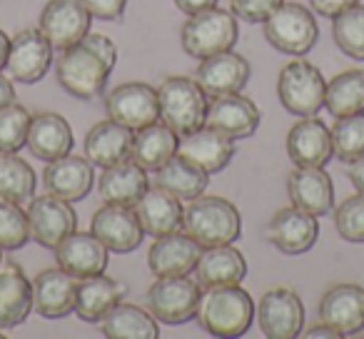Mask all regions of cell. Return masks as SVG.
<instances>
[{
  "mask_svg": "<svg viewBox=\"0 0 364 339\" xmlns=\"http://www.w3.org/2000/svg\"><path fill=\"white\" fill-rule=\"evenodd\" d=\"M117 60V48L107 36L87 33L80 43L68 50H60L58 58V80L70 95L80 100H92L107 85L112 68Z\"/></svg>",
  "mask_w": 364,
  "mask_h": 339,
  "instance_id": "cell-1",
  "label": "cell"
},
{
  "mask_svg": "<svg viewBox=\"0 0 364 339\" xmlns=\"http://www.w3.org/2000/svg\"><path fill=\"white\" fill-rule=\"evenodd\" d=\"M255 309L257 307H255L250 292H245L237 284L208 287L200 294L195 319L213 337L232 339V337H242L250 329V324L255 319Z\"/></svg>",
  "mask_w": 364,
  "mask_h": 339,
  "instance_id": "cell-2",
  "label": "cell"
},
{
  "mask_svg": "<svg viewBox=\"0 0 364 339\" xmlns=\"http://www.w3.org/2000/svg\"><path fill=\"white\" fill-rule=\"evenodd\" d=\"M185 230L203 247L232 244L242 235V217L230 200L200 195L185 208Z\"/></svg>",
  "mask_w": 364,
  "mask_h": 339,
  "instance_id": "cell-3",
  "label": "cell"
},
{
  "mask_svg": "<svg viewBox=\"0 0 364 339\" xmlns=\"http://www.w3.org/2000/svg\"><path fill=\"white\" fill-rule=\"evenodd\" d=\"M160 117L180 137L200 130L208 117V95L193 77H167L157 87Z\"/></svg>",
  "mask_w": 364,
  "mask_h": 339,
  "instance_id": "cell-4",
  "label": "cell"
},
{
  "mask_svg": "<svg viewBox=\"0 0 364 339\" xmlns=\"http://www.w3.org/2000/svg\"><path fill=\"white\" fill-rule=\"evenodd\" d=\"M180 38L182 48L190 58L205 60V58H213L218 53L232 50L240 38V28L230 11L208 8V11L190 16V21L182 26Z\"/></svg>",
  "mask_w": 364,
  "mask_h": 339,
  "instance_id": "cell-5",
  "label": "cell"
},
{
  "mask_svg": "<svg viewBox=\"0 0 364 339\" xmlns=\"http://www.w3.org/2000/svg\"><path fill=\"white\" fill-rule=\"evenodd\" d=\"M277 95L287 112L297 117H314L324 105L327 80L312 63L292 60L279 72Z\"/></svg>",
  "mask_w": 364,
  "mask_h": 339,
  "instance_id": "cell-6",
  "label": "cell"
},
{
  "mask_svg": "<svg viewBox=\"0 0 364 339\" xmlns=\"http://www.w3.org/2000/svg\"><path fill=\"white\" fill-rule=\"evenodd\" d=\"M264 38L274 50L287 53V55H304L317 43L319 28L307 8L297 3H282L264 21Z\"/></svg>",
  "mask_w": 364,
  "mask_h": 339,
  "instance_id": "cell-7",
  "label": "cell"
},
{
  "mask_svg": "<svg viewBox=\"0 0 364 339\" xmlns=\"http://www.w3.org/2000/svg\"><path fill=\"white\" fill-rule=\"evenodd\" d=\"M200 282L190 277H157L147 289V309L162 324H185L195 319L200 304Z\"/></svg>",
  "mask_w": 364,
  "mask_h": 339,
  "instance_id": "cell-8",
  "label": "cell"
},
{
  "mask_svg": "<svg viewBox=\"0 0 364 339\" xmlns=\"http://www.w3.org/2000/svg\"><path fill=\"white\" fill-rule=\"evenodd\" d=\"M255 314L267 339H294L302 334L304 304L292 289L274 287L264 292Z\"/></svg>",
  "mask_w": 364,
  "mask_h": 339,
  "instance_id": "cell-9",
  "label": "cell"
},
{
  "mask_svg": "<svg viewBox=\"0 0 364 339\" xmlns=\"http://www.w3.org/2000/svg\"><path fill=\"white\" fill-rule=\"evenodd\" d=\"M53 63V45L41 28H26L18 36L11 38V55H8L6 70L8 77L23 85L43 80L50 70Z\"/></svg>",
  "mask_w": 364,
  "mask_h": 339,
  "instance_id": "cell-10",
  "label": "cell"
},
{
  "mask_svg": "<svg viewBox=\"0 0 364 339\" xmlns=\"http://www.w3.org/2000/svg\"><path fill=\"white\" fill-rule=\"evenodd\" d=\"M110 120L130 127L132 132L160 120V100L157 90L147 82H125L117 85L105 100Z\"/></svg>",
  "mask_w": 364,
  "mask_h": 339,
  "instance_id": "cell-11",
  "label": "cell"
},
{
  "mask_svg": "<svg viewBox=\"0 0 364 339\" xmlns=\"http://www.w3.org/2000/svg\"><path fill=\"white\" fill-rule=\"evenodd\" d=\"M92 16L80 0H50L41 13V33L53 48L68 50L90 33Z\"/></svg>",
  "mask_w": 364,
  "mask_h": 339,
  "instance_id": "cell-12",
  "label": "cell"
},
{
  "mask_svg": "<svg viewBox=\"0 0 364 339\" xmlns=\"http://www.w3.org/2000/svg\"><path fill=\"white\" fill-rule=\"evenodd\" d=\"M28 222H31V240L48 249H55L68 235L75 232L77 215L70 208V203L48 195L36 198L28 208Z\"/></svg>",
  "mask_w": 364,
  "mask_h": 339,
  "instance_id": "cell-13",
  "label": "cell"
},
{
  "mask_svg": "<svg viewBox=\"0 0 364 339\" xmlns=\"http://www.w3.org/2000/svg\"><path fill=\"white\" fill-rule=\"evenodd\" d=\"M92 235L105 244L110 252L127 254L140 247L145 230H142L137 212L125 205H107L92 215Z\"/></svg>",
  "mask_w": 364,
  "mask_h": 339,
  "instance_id": "cell-14",
  "label": "cell"
},
{
  "mask_svg": "<svg viewBox=\"0 0 364 339\" xmlns=\"http://www.w3.org/2000/svg\"><path fill=\"white\" fill-rule=\"evenodd\" d=\"M203 244L195 242L190 235L172 232L155 237V244L147 252V267L155 277H188L195 272Z\"/></svg>",
  "mask_w": 364,
  "mask_h": 339,
  "instance_id": "cell-15",
  "label": "cell"
},
{
  "mask_svg": "<svg viewBox=\"0 0 364 339\" xmlns=\"http://www.w3.org/2000/svg\"><path fill=\"white\" fill-rule=\"evenodd\" d=\"M80 279L65 269H43L33 279V309L46 319H63L75 312V294Z\"/></svg>",
  "mask_w": 364,
  "mask_h": 339,
  "instance_id": "cell-16",
  "label": "cell"
},
{
  "mask_svg": "<svg viewBox=\"0 0 364 339\" xmlns=\"http://www.w3.org/2000/svg\"><path fill=\"white\" fill-rule=\"evenodd\" d=\"M319 237L317 217L299 208H284L269 220L267 240L284 254H304Z\"/></svg>",
  "mask_w": 364,
  "mask_h": 339,
  "instance_id": "cell-17",
  "label": "cell"
},
{
  "mask_svg": "<svg viewBox=\"0 0 364 339\" xmlns=\"http://www.w3.org/2000/svg\"><path fill=\"white\" fill-rule=\"evenodd\" d=\"M205 125L228 135L230 140H242L255 135V130L259 127V107L240 92L213 97V102L208 105Z\"/></svg>",
  "mask_w": 364,
  "mask_h": 339,
  "instance_id": "cell-18",
  "label": "cell"
},
{
  "mask_svg": "<svg viewBox=\"0 0 364 339\" xmlns=\"http://www.w3.org/2000/svg\"><path fill=\"white\" fill-rule=\"evenodd\" d=\"M250 72H252V68H250V63L240 53L225 50L213 58H205L200 63L195 80L200 82L205 95L223 97L242 90L250 80Z\"/></svg>",
  "mask_w": 364,
  "mask_h": 339,
  "instance_id": "cell-19",
  "label": "cell"
},
{
  "mask_svg": "<svg viewBox=\"0 0 364 339\" xmlns=\"http://www.w3.org/2000/svg\"><path fill=\"white\" fill-rule=\"evenodd\" d=\"M135 212L145 235L152 237H165L185 227V210L180 198L162 190L160 185L145 190V195L135 203Z\"/></svg>",
  "mask_w": 364,
  "mask_h": 339,
  "instance_id": "cell-20",
  "label": "cell"
},
{
  "mask_svg": "<svg viewBox=\"0 0 364 339\" xmlns=\"http://www.w3.org/2000/svg\"><path fill=\"white\" fill-rule=\"evenodd\" d=\"M107 252L110 249L92 232H73L55 247V259L60 269L70 272L77 279H85L105 272Z\"/></svg>",
  "mask_w": 364,
  "mask_h": 339,
  "instance_id": "cell-21",
  "label": "cell"
},
{
  "mask_svg": "<svg viewBox=\"0 0 364 339\" xmlns=\"http://www.w3.org/2000/svg\"><path fill=\"white\" fill-rule=\"evenodd\" d=\"M287 155L297 167H324L332 150V132L317 117H302L287 135Z\"/></svg>",
  "mask_w": 364,
  "mask_h": 339,
  "instance_id": "cell-22",
  "label": "cell"
},
{
  "mask_svg": "<svg viewBox=\"0 0 364 339\" xmlns=\"http://www.w3.org/2000/svg\"><path fill=\"white\" fill-rule=\"evenodd\" d=\"M177 155L198 165L208 175H213L230 165V160L235 157V145L228 135L203 125L200 130L182 137L177 145Z\"/></svg>",
  "mask_w": 364,
  "mask_h": 339,
  "instance_id": "cell-23",
  "label": "cell"
},
{
  "mask_svg": "<svg viewBox=\"0 0 364 339\" xmlns=\"http://www.w3.org/2000/svg\"><path fill=\"white\" fill-rule=\"evenodd\" d=\"M319 319L347 334L364 329V287L359 284H337L319 302Z\"/></svg>",
  "mask_w": 364,
  "mask_h": 339,
  "instance_id": "cell-24",
  "label": "cell"
},
{
  "mask_svg": "<svg viewBox=\"0 0 364 339\" xmlns=\"http://www.w3.org/2000/svg\"><path fill=\"white\" fill-rule=\"evenodd\" d=\"M287 195L294 208L322 217L334 208L332 178L322 167H297L287 180Z\"/></svg>",
  "mask_w": 364,
  "mask_h": 339,
  "instance_id": "cell-25",
  "label": "cell"
},
{
  "mask_svg": "<svg viewBox=\"0 0 364 339\" xmlns=\"http://www.w3.org/2000/svg\"><path fill=\"white\" fill-rule=\"evenodd\" d=\"M132 135L130 127L120 125L115 120H102L87 132L85 137V157L92 167H112L130 160L132 155Z\"/></svg>",
  "mask_w": 364,
  "mask_h": 339,
  "instance_id": "cell-26",
  "label": "cell"
},
{
  "mask_svg": "<svg viewBox=\"0 0 364 339\" xmlns=\"http://www.w3.org/2000/svg\"><path fill=\"white\" fill-rule=\"evenodd\" d=\"M33 312V282L21 264H0V329H13Z\"/></svg>",
  "mask_w": 364,
  "mask_h": 339,
  "instance_id": "cell-27",
  "label": "cell"
},
{
  "mask_svg": "<svg viewBox=\"0 0 364 339\" xmlns=\"http://www.w3.org/2000/svg\"><path fill=\"white\" fill-rule=\"evenodd\" d=\"M46 188L50 195L65 200V203H77L82 200L92 188V162L82 160L75 155H65L60 160H53L46 167Z\"/></svg>",
  "mask_w": 364,
  "mask_h": 339,
  "instance_id": "cell-28",
  "label": "cell"
},
{
  "mask_svg": "<svg viewBox=\"0 0 364 339\" xmlns=\"http://www.w3.org/2000/svg\"><path fill=\"white\" fill-rule=\"evenodd\" d=\"M28 147L38 160H60L73 150V130L70 122L58 112H38L31 120L28 132Z\"/></svg>",
  "mask_w": 364,
  "mask_h": 339,
  "instance_id": "cell-29",
  "label": "cell"
},
{
  "mask_svg": "<svg viewBox=\"0 0 364 339\" xmlns=\"http://www.w3.org/2000/svg\"><path fill=\"white\" fill-rule=\"evenodd\" d=\"M147 188L150 183H147L145 170L132 160L105 167L97 180V193H100L102 203L125 205V208H135V203L145 195Z\"/></svg>",
  "mask_w": 364,
  "mask_h": 339,
  "instance_id": "cell-30",
  "label": "cell"
},
{
  "mask_svg": "<svg viewBox=\"0 0 364 339\" xmlns=\"http://www.w3.org/2000/svg\"><path fill=\"white\" fill-rule=\"evenodd\" d=\"M198 282L208 287H228L240 284L247 274V259L237 247L218 244V247H205L198 259Z\"/></svg>",
  "mask_w": 364,
  "mask_h": 339,
  "instance_id": "cell-31",
  "label": "cell"
},
{
  "mask_svg": "<svg viewBox=\"0 0 364 339\" xmlns=\"http://www.w3.org/2000/svg\"><path fill=\"white\" fill-rule=\"evenodd\" d=\"M122 294H125V284L117 282L112 277L102 274H92L77 282L75 294V314L82 322H100L115 304H120Z\"/></svg>",
  "mask_w": 364,
  "mask_h": 339,
  "instance_id": "cell-32",
  "label": "cell"
},
{
  "mask_svg": "<svg viewBox=\"0 0 364 339\" xmlns=\"http://www.w3.org/2000/svg\"><path fill=\"white\" fill-rule=\"evenodd\" d=\"M177 145H180V135L170 125L157 120L135 132L130 160L137 162L145 173L147 170L157 173L165 162H170L177 155Z\"/></svg>",
  "mask_w": 364,
  "mask_h": 339,
  "instance_id": "cell-33",
  "label": "cell"
},
{
  "mask_svg": "<svg viewBox=\"0 0 364 339\" xmlns=\"http://www.w3.org/2000/svg\"><path fill=\"white\" fill-rule=\"evenodd\" d=\"M100 332L110 339H157L160 327L150 312L137 304H115L100 319Z\"/></svg>",
  "mask_w": 364,
  "mask_h": 339,
  "instance_id": "cell-34",
  "label": "cell"
},
{
  "mask_svg": "<svg viewBox=\"0 0 364 339\" xmlns=\"http://www.w3.org/2000/svg\"><path fill=\"white\" fill-rule=\"evenodd\" d=\"M155 185H160L162 190H167L180 200H195L208 190V173L185 157L175 155L157 170Z\"/></svg>",
  "mask_w": 364,
  "mask_h": 339,
  "instance_id": "cell-35",
  "label": "cell"
},
{
  "mask_svg": "<svg viewBox=\"0 0 364 339\" xmlns=\"http://www.w3.org/2000/svg\"><path fill=\"white\" fill-rule=\"evenodd\" d=\"M324 107L334 120L364 112V70H347L327 82Z\"/></svg>",
  "mask_w": 364,
  "mask_h": 339,
  "instance_id": "cell-36",
  "label": "cell"
},
{
  "mask_svg": "<svg viewBox=\"0 0 364 339\" xmlns=\"http://www.w3.org/2000/svg\"><path fill=\"white\" fill-rule=\"evenodd\" d=\"M36 173L16 152H0V198L11 203L26 205L36 193Z\"/></svg>",
  "mask_w": 364,
  "mask_h": 339,
  "instance_id": "cell-37",
  "label": "cell"
},
{
  "mask_svg": "<svg viewBox=\"0 0 364 339\" xmlns=\"http://www.w3.org/2000/svg\"><path fill=\"white\" fill-rule=\"evenodd\" d=\"M332 36L337 48L352 60H364V6H352L349 11L332 18Z\"/></svg>",
  "mask_w": 364,
  "mask_h": 339,
  "instance_id": "cell-38",
  "label": "cell"
},
{
  "mask_svg": "<svg viewBox=\"0 0 364 339\" xmlns=\"http://www.w3.org/2000/svg\"><path fill=\"white\" fill-rule=\"evenodd\" d=\"M332 150L342 162H354L364 157V112L339 117L332 127Z\"/></svg>",
  "mask_w": 364,
  "mask_h": 339,
  "instance_id": "cell-39",
  "label": "cell"
},
{
  "mask_svg": "<svg viewBox=\"0 0 364 339\" xmlns=\"http://www.w3.org/2000/svg\"><path fill=\"white\" fill-rule=\"evenodd\" d=\"M31 120L33 115L28 112V107L16 100L0 107V152H18L23 145H28Z\"/></svg>",
  "mask_w": 364,
  "mask_h": 339,
  "instance_id": "cell-40",
  "label": "cell"
},
{
  "mask_svg": "<svg viewBox=\"0 0 364 339\" xmlns=\"http://www.w3.org/2000/svg\"><path fill=\"white\" fill-rule=\"evenodd\" d=\"M31 242V222L28 212L18 203L0 198V247L21 249Z\"/></svg>",
  "mask_w": 364,
  "mask_h": 339,
  "instance_id": "cell-41",
  "label": "cell"
},
{
  "mask_svg": "<svg viewBox=\"0 0 364 339\" xmlns=\"http://www.w3.org/2000/svg\"><path fill=\"white\" fill-rule=\"evenodd\" d=\"M334 227H337L339 237L347 240V242H354V244L364 242V195L362 193L344 200V203L334 210Z\"/></svg>",
  "mask_w": 364,
  "mask_h": 339,
  "instance_id": "cell-42",
  "label": "cell"
},
{
  "mask_svg": "<svg viewBox=\"0 0 364 339\" xmlns=\"http://www.w3.org/2000/svg\"><path fill=\"white\" fill-rule=\"evenodd\" d=\"M284 0H232V16L245 23H264Z\"/></svg>",
  "mask_w": 364,
  "mask_h": 339,
  "instance_id": "cell-43",
  "label": "cell"
},
{
  "mask_svg": "<svg viewBox=\"0 0 364 339\" xmlns=\"http://www.w3.org/2000/svg\"><path fill=\"white\" fill-rule=\"evenodd\" d=\"M80 3L92 18H100V21H117L127 6V0H80Z\"/></svg>",
  "mask_w": 364,
  "mask_h": 339,
  "instance_id": "cell-44",
  "label": "cell"
},
{
  "mask_svg": "<svg viewBox=\"0 0 364 339\" xmlns=\"http://www.w3.org/2000/svg\"><path fill=\"white\" fill-rule=\"evenodd\" d=\"M309 3H312V8L319 16L334 18V16H339V13L349 11L352 6H357L359 0H309Z\"/></svg>",
  "mask_w": 364,
  "mask_h": 339,
  "instance_id": "cell-45",
  "label": "cell"
},
{
  "mask_svg": "<svg viewBox=\"0 0 364 339\" xmlns=\"http://www.w3.org/2000/svg\"><path fill=\"white\" fill-rule=\"evenodd\" d=\"M175 6L180 8L182 13H188V16H195L200 11H208V8L218 6V0H175Z\"/></svg>",
  "mask_w": 364,
  "mask_h": 339,
  "instance_id": "cell-46",
  "label": "cell"
},
{
  "mask_svg": "<svg viewBox=\"0 0 364 339\" xmlns=\"http://www.w3.org/2000/svg\"><path fill=\"white\" fill-rule=\"evenodd\" d=\"M349 180H352V185L357 188V193L364 195V157L349 162Z\"/></svg>",
  "mask_w": 364,
  "mask_h": 339,
  "instance_id": "cell-47",
  "label": "cell"
},
{
  "mask_svg": "<svg viewBox=\"0 0 364 339\" xmlns=\"http://www.w3.org/2000/svg\"><path fill=\"white\" fill-rule=\"evenodd\" d=\"M304 337H309V339H319V337H327V339H339V337H342V332H337V329H334V327H329L327 322H322V324H317V327L307 329V332H304Z\"/></svg>",
  "mask_w": 364,
  "mask_h": 339,
  "instance_id": "cell-48",
  "label": "cell"
},
{
  "mask_svg": "<svg viewBox=\"0 0 364 339\" xmlns=\"http://www.w3.org/2000/svg\"><path fill=\"white\" fill-rule=\"evenodd\" d=\"M13 100H16V87H13L11 77H6L0 72V107L11 105Z\"/></svg>",
  "mask_w": 364,
  "mask_h": 339,
  "instance_id": "cell-49",
  "label": "cell"
},
{
  "mask_svg": "<svg viewBox=\"0 0 364 339\" xmlns=\"http://www.w3.org/2000/svg\"><path fill=\"white\" fill-rule=\"evenodd\" d=\"M8 55H11V38H8L6 33L0 31V70L6 68Z\"/></svg>",
  "mask_w": 364,
  "mask_h": 339,
  "instance_id": "cell-50",
  "label": "cell"
},
{
  "mask_svg": "<svg viewBox=\"0 0 364 339\" xmlns=\"http://www.w3.org/2000/svg\"><path fill=\"white\" fill-rule=\"evenodd\" d=\"M0 259H3V247H0Z\"/></svg>",
  "mask_w": 364,
  "mask_h": 339,
  "instance_id": "cell-51",
  "label": "cell"
}]
</instances>
